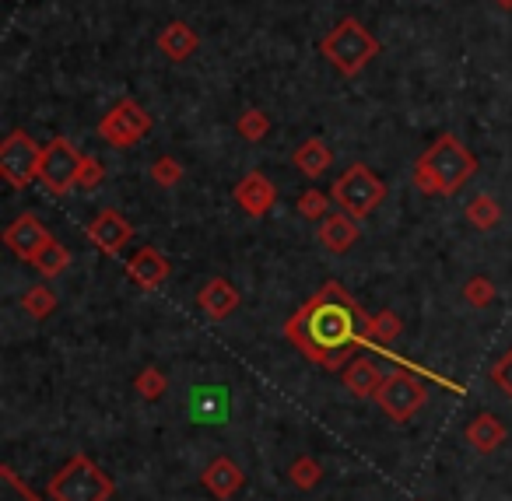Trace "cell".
Wrapping results in <instances>:
<instances>
[{
	"label": "cell",
	"instance_id": "1",
	"mask_svg": "<svg viewBox=\"0 0 512 501\" xmlns=\"http://www.w3.org/2000/svg\"><path fill=\"white\" fill-rule=\"evenodd\" d=\"M369 316L355 302L344 284L327 281L302 309H295L285 323V337L323 372L344 368L365 344Z\"/></svg>",
	"mask_w": 512,
	"mask_h": 501
},
{
	"label": "cell",
	"instance_id": "2",
	"mask_svg": "<svg viewBox=\"0 0 512 501\" xmlns=\"http://www.w3.org/2000/svg\"><path fill=\"white\" fill-rule=\"evenodd\" d=\"M477 172V158L463 148L460 137L442 134L425 155L414 162L411 183L421 190V197H453L467 186V179Z\"/></svg>",
	"mask_w": 512,
	"mask_h": 501
},
{
	"label": "cell",
	"instance_id": "3",
	"mask_svg": "<svg viewBox=\"0 0 512 501\" xmlns=\"http://www.w3.org/2000/svg\"><path fill=\"white\" fill-rule=\"evenodd\" d=\"M320 53L327 57V64L334 67L337 74L355 78V74H362L365 67L379 57V39L372 36L358 18L348 15V18H341L327 36H323Z\"/></svg>",
	"mask_w": 512,
	"mask_h": 501
},
{
	"label": "cell",
	"instance_id": "4",
	"mask_svg": "<svg viewBox=\"0 0 512 501\" xmlns=\"http://www.w3.org/2000/svg\"><path fill=\"white\" fill-rule=\"evenodd\" d=\"M46 494H50V501H109L116 494V484L109 473L99 470L95 459H88L85 452H74L50 477Z\"/></svg>",
	"mask_w": 512,
	"mask_h": 501
},
{
	"label": "cell",
	"instance_id": "5",
	"mask_svg": "<svg viewBox=\"0 0 512 501\" xmlns=\"http://www.w3.org/2000/svg\"><path fill=\"white\" fill-rule=\"evenodd\" d=\"M330 197H334L337 207L348 211L351 218L365 221L386 200V183L372 169H365V165H351V169H344L341 176L334 179Z\"/></svg>",
	"mask_w": 512,
	"mask_h": 501
},
{
	"label": "cell",
	"instance_id": "6",
	"mask_svg": "<svg viewBox=\"0 0 512 501\" xmlns=\"http://www.w3.org/2000/svg\"><path fill=\"white\" fill-rule=\"evenodd\" d=\"M39 162H43V148L36 137L25 130H11L0 144V176L11 190H25L32 179H39Z\"/></svg>",
	"mask_w": 512,
	"mask_h": 501
},
{
	"label": "cell",
	"instance_id": "7",
	"mask_svg": "<svg viewBox=\"0 0 512 501\" xmlns=\"http://www.w3.org/2000/svg\"><path fill=\"white\" fill-rule=\"evenodd\" d=\"M425 396L428 393H425V386H421L418 375L407 372V368H397V372L386 375L383 386L376 389L372 400L379 403V410H383L390 421H411V417L425 407Z\"/></svg>",
	"mask_w": 512,
	"mask_h": 501
},
{
	"label": "cell",
	"instance_id": "8",
	"mask_svg": "<svg viewBox=\"0 0 512 501\" xmlns=\"http://www.w3.org/2000/svg\"><path fill=\"white\" fill-rule=\"evenodd\" d=\"M151 113L134 99H120L106 116L99 120V137L109 148H134L141 137L151 134Z\"/></svg>",
	"mask_w": 512,
	"mask_h": 501
},
{
	"label": "cell",
	"instance_id": "9",
	"mask_svg": "<svg viewBox=\"0 0 512 501\" xmlns=\"http://www.w3.org/2000/svg\"><path fill=\"white\" fill-rule=\"evenodd\" d=\"M81 155L67 137H57L43 148V162H39V183L53 193V197H64V193L78 190V172H81Z\"/></svg>",
	"mask_w": 512,
	"mask_h": 501
},
{
	"label": "cell",
	"instance_id": "10",
	"mask_svg": "<svg viewBox=\"0 0 512 501\" xmlns=\"http://www.w3.org/2000/svg\"><path fill=\"white\" fill-rule=\"evenodd\" d=\"M85 235H88V242L99 249V253L116 256V253H123V246H127L130 239H134V225H130L120 211L106 207V211L95 214L92 225L85 228Z\"/></svg>",
	"mask_w": 512,
	"mask_h": 501
},
{
	"label": "cell",
	"instance_id": "11",
	"mask_svg": "<svg viewBox=\"0 0 512 501\" xmlns=\"http://www.w3.org/2000/svg\"><path fill=\"white\" fill-rule=\"evenodd\" d=\"M232 197L249 218H267V214L274 211V204H278V190H274V183L264 172H246V176L235 183Z\"/></svg>",
	"mask_w": 512,
	"mask_h": 501
},
{
	"label": "cell",
	"instance_id": "12",
	"mask_svg": "<svg viewBox=\"0 0 512 501\" xmlns=\"http://www.w3.org/2000/svg\"><path fill=\"white\" fill-rule=\"evenodd\" d=\"M50 239L53 235L46 232V225L36 218V214H18V218L4 228V246H8L15 256H22V260H32Z\"/></svg>",
	"mask_w": 512,
	"mask_h": 501
},
{
	"label": "cell",
	"instance_id": "13",
	"mask_svg": "<svg viewBox=\"0 0 512 501\" xmlns=\"http://www.w3.org/2000/svg\"><path fill=\"white\" fill-rule=\"evenodd\" d=\"M169 274H172L169 260H165V256L158 253L155 246L137 249V253L127 260V277H130V281H134L141 291H155V288H162V284L169 281Z\"/></svg>",
	"mask_w": 512,
	"mask_h": 501
},
{
	"label": "cell",
	"instance_id": "14",
	"mask_svg": "<svg viewBox=\"0 0 512 501\" xmlns=\"http://www.w3.org/2000/svg\"><path fill=\"white\" fill-rule=\"evenodd\" d=\"M200 484H204L214 498L228 501V498H235V494L242 491V484H246V473H242V466L235 463L232 456H218V459H211V463L204 466V473H200Z\"/></svg>",
	"mask_w": 512,
	"mask_h": 501
},
{
	"label": "cell",
	"instance_id": "15",
	"mask_svg": "<svg viewBox=\"0 0 512 501\" xmlns=\"http://www.w3.org/2000/svg\"><path fill=\"white\" fill-rule=\"evenodd\" d=\"M358 235H362L358 218H351V214L341 211V207H337L330 218L320 221V246L330 249V253H348V249L358 242Z\"/></svg>",
	"mask_w": 512,
	"mask_h": 501
},
{
	"label": "cell",
	"instance_id": "16",
	"mask_svg": "<svg viewBox=\"0 0 512 501\" xmlns=\"http://www.w3.org/2000/svg\"><path fill=\"white\" fill-rule=\"evenodd\" d=\"M239 302H242L239 288H235L232 281H225V277H211L197 295V305L211 319H228L235 309H239Z\"/></svg>",
	"mask_w": 512,
	"mask_h": 501
},
{
	"label": "cell",
	"instance_id": "17",
	"mask_svg": "<svg viewBox=\"0 0 512 501\" xmlns=\"http://www.w3.org/2000/svg\"><path fill=\"white\" fill-rule=\"evenodd\" d=\"M197 46H200L197 29H190L186 22H169L162 32H158V53L169 57V60H176V64L190 60L193 53H197Z\"/></svg>",
	"mask_w": 512,
	"mask_h": 501
},
{
	"label": "cell",
	"instance_id": "18",
	"mask_svg": "<svg viewBox=\"0 0 512 501\" xmlns=\"http://www.w3.org/2000/svg\"><path fill=\"white\" fill-rule=\"evenodd\" d=\"M341 379H344V386H348V393H355L358 400H365V396H376V389L383 386L386 375L379 372L376 361L362 354V358H351L348 365H344Z\"/></svg>",
	"mask_w": 512,
	"mask_h": 501
},
{
	"label": "cell",
	"instance_id": "19",
	"mask_svg": "<svg viewBox=\"0 0 512 501\" xmlns=\"http://www.w3.org/2000/svg\"><path fill=\"white\" fill-rule=\"evenodd\" d=\"M330 162H334V155H330L327 141H320V137H309V141H302L299 148L292 151L295 172H302L306 179H320L323 172L330 169Z\"/></svg>",
	"mask_w": 512,
	"mask_h": 501
},
{
	"label": "cell",
	"instance_id": "20",
	"mask_svg": "<svg viewBox=\"0 0 512 501\" xmlns=\"http://www.w3.org/2000/svg\"><path fill=\"white\" fill-rule=\"evenodd\" d=\"M505 442V424L498 421L495 414H477L474 421L467 424V445L470 449H477V452H495L498 445Z\"/></svg>",
	"mask_w": 512,
	"mask_h": 501
},
{
	"label": "cell",
	"instance_id": "21",
	"mask_svg": "<svg viewBox=\"0 0 512 501\" xmlns=\"http://www.w3.org/2000/svg\"><path fill=\"white\" fill-rule=\"evenodd\" d=\"M400 333H404V319H400L393 309H383V312H376V316H369L365 344L379 347V351H390V347L400 340Z\"/></svg>",
	"mask_w": 512,
	"mask_h": 501
},
{
	"label": "cell",
	"instance_id": "22",
	"mask_svg": "<svg viewBox=\"0 0 512 501\" xmlns=\"http://www.w3.org/2000/svg\"><path fill=\"white\" fill-rule=\"evenodd\" d=\"M32 267L39 270L43 277H60L67 267H71V249L64 246V242H57V239H50L43 249H39L36 256H32Z\"/></svg>",
	"mask_w": 512,
	"mask_h": 501
},
{
	"label": "cell",
	"instance_id": "23",
	"mask_svg": "<svg viewBox=\"0 0 512 501\" xmlns=\"http://www.w3.org/2000/svg\"><path fill=\"white\" fill-rule=\"evenodd\" d=\"M225 414H228L225 389H197V393H193V417H197V421L218 424V421H225Z\"/></svg>",
	"mask_w": 512,
	"mask_h": 501
},
{
	"label": "cell",
	"instance_id": "24",
	"mask_svg": "<svg viewBox=\"0 0 512 501\" xmlns=\"http://www.w3.org/2000/svg\"><path fill=\"white\" fill-rule=\"evenodd\" d=\"M463 218H467V225H474L477 232H491V228L502 221V207H498V200L491 197V193H481V197H474L467 204Z\"/></svg>",
	"mask_w": 512,
	"mask_h": 501
},
{
	"label": "cell",
	"instance_id": "25",
	"mask_svg": "<svg viewBox=\"0 0 512 501\" xmlns=\"http://www.w3.org/2000/svg\"><path fill=\"white\" fill-rule=\"evenodd\" d=\"M330 204H334V197H330V193L309 186V190H302L299 200H295V211H299L306 221H323V218H330V214H334V211H330Z\"/></svg>",
	"mask_w": 512,
	"mask_h": 501
},
{
	"label": "cell",
	"instance_id": "26",
	"mask_svg": "<svg viewBox=\"0 0 512 501\" xmlns=\"http://www.w3.org/2000/svg\"><path fill=\"white\" fill-rule=\"evenodd\" d=\"M235 130H239L242 141L260 144L267 134H271V116H267L264 109H246V113L239 116V123H235Z\"/></svg>",
	"mask_w": 512,
	"mask_h": 501
},
{
	"label": "cell",
	"instance_id": "27",
	"mask_svg": "<svg viewBox=\"0 0 512 501\" xmlns=\"http://www.w3.org/2000/svg\"><path fill=\"white\" fill-rule=\"evenodd\" d=\"M22 309L29 312L32 319H46L57 312V295H53L46 284H36V288H29L22 295Z\"/></svg>",
	"mask_w": 512,
	"mask_h": 501
},
{
	"label": "cell",
	"instance_id": "28",
	"mask_svg": "<svg viewBox=\"0 0 512 501\" xmlns=\"http://www.w3.org/2000/svg\"><path fill=\"white\" fill-rule=\"evenodd\" d=\"M288 477H292V484L299 487V491H313V487L323 480V466L316 463L313 456H299L292 466H288Z\"/></svg>",
	"mask_w": 512,
	"mask_h": 501
},
{
	"label": "cell",
	"instance_id": "29",
	"mask_svg": "<svg viewBox=\"0 0 512 501\" xmlns=\"http://www.w3.org/2000/svg\"><path fill=\"white\" fill-rule=\"evenodd\" d=\"M134 389H137V393H141L148 403H155V400H162V393L169 389V379H165L162 368L151 365V368H141V375L134 379Z\"/></svg>",
	"mask_w": 512,
	"mask_h": 501
},
{
	"label": "cell",
	"instance_id": "30",
	"mask_svg": "<svg viewBox=\"0 0 512 501\" xmlns=\"http://www.w3.org/2000/svg\"><path fill=\"white\" fill-rule=\"evenodd\" d=\"M495 284L488 281V277H470L467 284H463V302L470 305V309H488L491 302H495Z\"/></svg>",
	"mask_w": 512,
	"mask_h": 501
},
{
	"label": "cell",
	"instance_id": "31",
	"mask_svg": "<svg viewBox=\"0 0 512 501\" xmlns=\"http://www.w3.org/2000/svg\"><path fill=\"white\" fill-rule=\"evenodd\" d=\"M151 179H155L158 186H165V190H169V186H179L183 183V165L169 155L155 158V162H151Z\"/></svg>",
	"mask_w": 512,
	"mask_h": 501
},
{
	"label": "cell",
	"instance_id": "32",
	"mask_svg": "<svg viewBox=\"0 0 512 501\" xmlns=\"http://www.w3.org/2000/svg\"><path fill=\"white\" fill-rule=\"evenodd\" d=\"M102 183H106V165H102V158L85 155L81 172H78V190H99Z\"/></svg>",
	"mask_w": 512,
	"mask_h": 501
},
{
	"label": "cell",
	"instance_id": "33",
	"mask_svg": "<svg viewBox=\"0 0 512 501\" xmlns=\"http://www.w3.org/2000/svg\"><path fill=\"white\" fill-rule=\"evenodd\" d=\"M491 382H495V386L512 400V347L495 361V365H491Z\"/></svg>",
	"mask_w": 512,
	"mask_h": 501
},
{
	"label": "cell",
	"instance_id": "34",
	"mask_svg": "<svg viewBox=\"0 0 512 501\" xmlns=\"http://www.w3.org/2000/svg\"><path fill=\"white\" fill-rule=\"evenodd\" d=\"M4 501H39L29 487L18 480V473L11 466H4Z\"/></svg>",
	"mask_w": 512,
	"mask_h": 501
},
{
	"label": "cell",
	"instance_id": "35",
	"mask_svg": "<svg viewBox=\"0 0 512 501\" xmlns=\"http://www.w3.org/2000/svg\"><path fill=\"white\" fill-rule=\"evenodd\" d=\"M495 4H498L502 11H512V0H495Z\"/></svg>",
	"mask_w": 512,
	"mask_h": 501
}]
</instances>
